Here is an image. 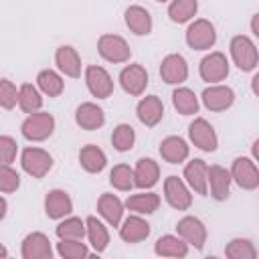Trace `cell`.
Wrapping results in <instances>:
<instances>
[{"label": "cell", "mask_w": 259, "mask_h": 259, "mask_svg": "<svg viewBox=\"0 0 259 259\" xmlns=\"http://www.w3.org/2000/svg\"><path fill=\"white\" fill-rule=\"evenodd\" d=\"M20 164H22V170L32 178H42L53 168V158L49 152L40 148H26L20 154Z\"/></svg>", "instance_id": "cell-5"}, {"label": "cell", "mask_w": 259, "mask_h": 259, "mask_svg": "<svg viewBox=\"0 0 259 259\" xmlns=\"http://www.w3.org/2000/svg\"><path fill=\"white\" fill-rule=\"evenodd\" d=\"M20 253L24 259H51L53 247L45 233H30L24 237Z\"/></svg>", "instance_id": "cell-15"}, {"label": "cell", "mask_w": 259, "mask_h": 259, "mask_svg": "<svg viewBox=\"0 0 259 259\" xmlns=\"http://www.w3.org/2000/svg\"><path fill=\"white\" fill-rule=\"evenodd\" d=\"M154 251H156V255H160V257H186L188 245H186L180 237L164 235V237H160V239L156 241Z\"/></svg>", "instance_id": "cell-29"}, {"label": "cell", "mask_w": 259, "mask_h": 259, "mask_svg": "<svg viewBox=\"0 0 259 259\" xmlns=\"http://www.w3.org/2000/svg\"><path fill=\"white\" fill-rule=\"evenodd\" d=\"M125 26L134 34H138V36L150 34V30H152V16L142 6H130L125 10Z\"/></svg>", "instance_id": "cell-27"}, {"label": "cell", "mask_w": 259, "mask_h": 259, "mask_svg": "<svg viewBox=\"0 0 259 259\" xmlns=\"http://www.w3.org/2000/svg\"><path fill=\"white\" fill-rule=\"evenodd\" d=\"M57 237L59 239H83L85 237V221L79 217H69L63 223L57 225Z\"/></svg>", "instance_id": "cell-37"}, {"label": "cell", "mask_w": 259, "mask_h": 259, "mask_svg": "<svg viewBox=\"0 0 259 259\" xmlns=\"http://www.w3.org/2000/svg\"><path fill=\"white\" fill-rule=\"evenodd\" d=\"M55 130V117L47 111H34L28 113V117L22 121L20 132L30 142H42L47 140Z\"/></svg>", "instance_id": "cell-2"}, {"label": "cell", "mask_w": 259, "mask_h": 259, "mask_svg": "<svg viewBox=\"0 0 259 259\" xmlns=\"http://www.w3.org/2000/svg\"><path fill=\"white\" fill-rule=\"evenodd\" d=\"M136 113H138V119L146 127H154L164 117V103H162V99L158 95H148L138 103Z\"/></svg>", "instance_id": "cell-17"}, {"label": "cell", "mask_w": 259, "mask_h": 259, "mask_svg": "<svg viewBox=\"0 0 259 259\" xmlns=\"http://www.w3.org/2000/svg\"><path fill=\"white\" fill-rule=\"evenodd\" d=\"M188 136H190V142L202 150V152H214L217 150V134H214V127L204 119V117H196L190 125H188Z\"/></svg>", "instance_id": "cell-8"}, {"label": "cell", "mask_w": 259, "mask_h": 259, "mask_svg": "<svg viewBox=\"0 0 259 259\" xmlns=\"http://www.w3.org/2000/svg\"><path fill=\"white\" fill-rule=\"evenodd\" d=\"M75 121L81 130H87V132H93V130H99L103 123H105V113L99 105L87 101V103H81L75 111Z\"/></svg>", "instance_id": "cell-19"}, {"label": "cell", "mask_w": 259, "mask_h": 259, "mask_svg": "<svg viewBox=\"0 0 259 259\" xmlns=\"http://www.w3.org/2000/svg\"><path fill=\"white\" fill-rule=\"evenodd\" d=\"M206 172H208V166L204 160L200 158H194L190 160L186 166H184V178H186V184L200 196H206L208 192V180H206Z\"/></svg>", "instance_id": "cell-16"}, {"label": "cell", "mask_w": 259, "mask_h": 259, "mask_svg": "<svg viewBox=\"0 0 259 259\" xmlns=\"http://www.w3.org/2000/svg\"><path fill=\"white\" fill-rule=\"evenodd\" d=\"M36 83H38V89L49 95V97H59L63 93V79L59 73H55L53 69H42L38 75H36Z\"/></svg>", "instance_id": "cell-32"}, {"label": "cell", "mask_w": 259, "mask_h": 259, "mask_svg": "<svg viewBox=\"0 0 259 259\" xmlns=\"http://www.w3.org/2000/svg\"><path fill=\"white\" fill-rule=\"evenodd\" d=\"M125 206L138 214H152L154 210H158L160 206V196L156 192H140V194H132L125 200Z\"/></svg>", "instance_id": "cell-30"}, {"label": "cell", "mask_w": 259, "mask_h": 259, "mask_svg": "<svg viewBox=\"0 0 259 259\" xmlns=\"http://www.w3.org/2000/svg\"><path fill=\"white\" fill-rule=\"evenodd\" d=\"M57 253L65 259H85L89 257V249L85 243H81V239H61V243H57Z\"/></svg>", "instance_id": "cell-36"}, {"label": "cell", "mask_w": 259, "mask_h": 259, "mask_svg": "<svg viewBox=\"0 0 259 259\" xmlns=\"http://www.w3.org/2000/svg\"><path fill=\"white\" fill-rule=\"evenodd\" d=\"M97 51L109 63H125L132 57L130 45L119 34H101L97 40Z\"/></svg>", "instance_id": "cell-4"}, {"label": "cell", "mask_w": 259, "mask_h": 259, "mask_svg": "<svg viewBox=\"0 0 259 259\" xmlns=\"http://www.w3.org/2000/svg\"><path fill=\"white\" fill-rule=\"evenodd\" d=\"M55 63H57V67H59L67 77L77 79V77L81 75V57H79V53H77L73 47H69V45L57 49V53H55Z\"/></svg>", "instance_id": "cell-23"}, {"label": "cell", "mask_w": 259, "mask_h": 259, "mask_svg": "<svg viewBox=\"0 0 259 259\" xmlns=\"http://www.w3.org/2000/svg\"><path fill=\"white\" fill-rule=\"evenodd\" d=\"M198 10V2L196 0H172L168 6V16L172 22H188Z\"/></svg>", "instance_id": "cell-34"}, {"label": "cell", "mask_w": 259, "mask_h": 259, "mask_svg": "<svg viewBox=\"0 0 259 259\" xmlns=\"http://www.w3.org/2000/svg\"><path fill=\"white\" fill-rule=\"evenodd\" d=\"M198 73L202 77V81L206 83H219L223 79H227L229 75V61L223 53L214 51V53H208L200 65H198Z\"/></svg>", "instance_id": "cell-7"}, {"label": "cell", "mask_w": 259, "mask_h": 259, "mask_svg": "<svg viewBox=\"0 0 259 259\" xmlns=\"http://www.w3.org/2000/svg\"><path fill=\"white\" fill-rule=\"evenodd\" d=\"M217 42V32L210 20L198 18L186 28V45L194 51H206Z\"/></svg>", "instance_id": "cell-3"}, {"label": "cell", "mask_w": 259, "mask_h": 259, "mask_svg": "<svg viewBox=\"0 0 259 259\" xmlns=\"http://www.w3.org/2000/svg\"><path fill=\"white\" fill-rule=\"evenodd\" d=\"M18 186H20L18 172L10 168V164H2L0 166V192H16Z\"/></svg>", "instance_id": "cell-40"}, {"label": "cell", "mask_w": 259, "mask_h": 259, "mask_svg": "<svg viewBox=\"0 0 259 259\" xmlns=\"http://www.w3.org/2000/svg\"><path fill=\"white\" fill-rule=\"evenodd\" d=\"M160 178V168L158 162L152 158H140L134 170V186L138 188H152Z\"/></svg>", "instance_id": "cell-22"}, {"label": "cell", "mask_w": 259, "mask_h": 259, "mask_svg": "<svg viewBox=\"0 0 259 259\" xmlns=\"http://www.w3.org/2000/svg\"><path fill=\"white\" fill-rule=\"evenodd\" d=\"M109 182L117 190H132V186H134V170L127 164H117L109 172Z\"/></svg>", "instance_id": "cell-39"}, {"label": "cell", "mask_w": 259, "mask_h": 259, "mask_svg": "<svg viewBox=\"0 0 259 259\" xmlns=\"http://www.w3.org/2000/svg\"><path fill=\"white\" fill-rule=\"evenodd\" d=\"M18 146L10 136H0V166L2 164H12L16 158Z\"/></svg>", "instance_id": "cell-42"}, {"label": "cell", "mask_w": 259, "mask_h": 259, "mask_svg": "<svg viewBox=\"0 0 259 259\" xmlns=\"http://www.w3.org/2000/svg\"><path fill=\"white\" fill-rule=\"evenodd\" d=\"M160 77L168 85H180V83H184L186 77H188L186 59L182 55H178V53L166 55L162 59V65H160Z\"/></svg>", "instance_id": "cell-10"}, {"label": "cell", "mask_w": 259, "mask_h": 259, "mask_svg": "<svg viewBox=\"0 0 259 259\" xmlns=\"http://www.w3.org/2000/svg\"><path fill=\"white\" fill-rule=\"evenodd\" d=\"M79 162H81V168L89 174H99L105 164H107V158H105V152L95 146V144H87L81 148L79 152Z\"/></svg>", "instance_id": "cell-25"}, {"label": "cell", "mask_w": 259, "mask_h": 259, "mask_svg": "<svg viewBox=\"0 0 259 259\" xmlns=\"http://www.w3.org/2000/svg\"><path fill=\"white\" fill-rule=\"evenodd\" d=\"M231 180H235L245 190H255L259 186V170L253 160L237 158L231 168Z\"/></svg>", "instance_id": "cell-11"}, {"label": "cell", "mask_w": 259, "mask_h": 259, "mask_svg": "<svg viewBox=\"0 0 259 259\" xmlns=\"http://www.w3.org/2000/svg\"><path fill=\"white\" fill-rule=\"evenodd\" d=\"M85 83H87V89L91 91V95L97 99H107L113 93V79L99 65H89L85 69Z\"/></svg>", "instance_id": "cell-6"}, {"label": "cell", "mask_w": 259, "mask_h": 259, "mask_svg": "<svg viewBox=\"0 0 259 259\" xmlns=\"http://www.w3.org/2000/svg\"><path fill=\"white\" fill-rule=\"evenodd\" d=\"M188 152H190V148H188V144L180 136H168L160 144V156L168 164H180V162H184L188 158Z\"/></svg>", "instance_id": "cell-21"}, {"label": "cell", "mask_w": 259, "mask_h": 259, "mask_svg": "<svg viewBox=\"0 0 259 259\" xmlns=\"http://www.w3.org/2000/svg\"><path fill=\"white\" fill-rule=\"evenodd\" d=\"M176 231H178V237L186 245H192L198 251L206 243V227L196 217H184V219H180L178 225H176Z\"/></svg>", "instance_id": "cell-9"}, {"label": "cell", "mask_w": 259, "mask_h": 259, "mask_svg": "<svg viewBox=\"0 0 259 259\" xmlns=\"http://www.w3.org/2000/svg\"><path fill=\"white\" fill-rule=\"evenodd\" d=\"M6 255H8V251H6V247L0 243V259H2V257H6Z\"/></svg>", "instance_id": "cell-44"}, {"label": "cell", "mask_w": 259, "mask_h": 259, "mask_svg": "<svg viewBox=\"0 0 259 259\" xmlns=\"http://www.w3.org/2000/svg\"><path fill=\"white\" fill-rule=\"evenodd\" d=\"M172 103L176 107L178 113L182 115H194L198 111V99L194 95V91H190L188 87H178L172 93Z\"/></svg>", "instance_id": "cell-31"}, {"label": "cell", "mask_w": 259, "mask_h": 259, "mask_svg": "<svg viewBox=\"0 0 259 259\" xmlns=\"http://www.w3.org/2000/svg\"><path fill=\"white\" fill-rule=\"evenodd\" d=\"M6 208H8V204H6V200L0 196V221L6 217Z\"/></svg>", "instance_id": "cell-43"}, {"label": "cell", "mask_w": 259, "mask_h": 259, "mask_svg": "<svg viewBox=\"0 0 259 259\" xmlns=\"http://www.w3.org/2000/svg\"><path fill=\"white\" fill-rule=\"evenodd\" d=\"M148 235H150V225L138 214L127 217L119 227V237L125 243H140V241L148 239Z\"/></svg>", "instance_id": "cell-24"}, {"label": "cell", "mask_w": 259, "mask_h": 259, "mask_svg": "<svg viewBox=\"0 0 259 259\" xmlns=\"http://www.w3.org/2000/svg\"><path fill=\"white\" fill-rule=\"evenodd\" d=\"M206 180L210 184V194L214 200H225L229 196V190H231V172L219 164L214 166H208V172H206Z\"/></svg>", "instance_id": "cell-20"}, {"label": "cell", "mask_w": 259, "mask_h": 259, "mask_svg": "<svg viewBox=\"0 0 259 259\" xmlns=\"http://www.w3.org/2000/svg\"><path fill=\"white\" fill-rule=\"evenodd\" d=\"M18 103V89L12 81L0 79V107L12 109Z\"/></svg>", "instance_id": "cell-41"}, {"label": "cell", "mask_w": 259, "mask_h": 259, "mask_svg": "<svg viewBox=\"0 0 259 259\" xmlns=\"http://www.w3.org/2000/svg\"><path fill=\"white\" fill-rule=\"evenodd\" d=\"M85 233H87L89 243L95 249V253H103L107 243H109V233H107L105 225L97 217H87L85 219Z\"/></svg>", "instance_id": "cell-28"}, {"label": "cell", "mask_w": 259, "mask_h": 259, "mask_svg": "<svg viewBox=\"0 0 259 259\" xmlns=\"http://www.w3.org/2000/svg\"><path fill=\"white\" fill-rule=\"evenodd\" d=\"M202 103L210 111H225L235 103V91L227 85H210L202 91Z\"/></svg>", "instance_id": "cell-14"}, {"label": "cell", "mask_w": 259, "mask_h": 259, "mask_svg": "<svg viewBox=\"0 0 259 259\" xmlns=\"http://www.w3.org/2000/svg\"><path fill=\"white\" fill-rule=\"evenodd\" d=\"M18 105L24 113H34L42 107V97L40 91L32 83H24L18 89Z\"/></svg>", "instance_id": "cell-33"}, {"label": "cell", "mask_w": 259, "mask_h": 259, "mask_svg": "<svg viewBox=\"0 0 259 259\" xmlns=\"http://www.w3.org/2000/svg\"><path fill=\"white\" fill-rule=\"evenodd\" d=\"M164 196L168 204L176 210H186L192 204V194L188 192L186 184L178 176H168L164 180Z\"/></svg>", "instance_id": "cell-12"}, {"label": "cell", "mask_w": 259, "mask_h": 259, "mask_svg": "<svg viewBox=\"0 0 259 259\" xmlns=\"http://www.w3.org/2000/svg\"><path fill=\"white\" fill-rule=\"evenodd\" d=\"M156 2H168V0H156Z\"/></svg>", "instance_id": "cell-45"}, {"label": "cell", "mask_w": 259, "mask_h": 259, "mask_svg": "<svg viewBox=\"0 0 259 259\" xmlns=\"http://www.w3.org/2000/svg\"><path fill=\"white\" fill-rule=\"evenodd\" d=\"M229 49H231V57H233L235 65L241 71H253L257 67V61H259L257 47L249 36H245V34L233 36Z\"/></svg>", "instance_id": "cell-1"}, {"label": "cell", "mask_w": 259, "mask_h": 259, "mask_svg": "<svg viewBox=\"0 0 259 259\" xmlns=\"http://www.w3.org/2000/svg\"><path fill=\"white\" fill-rule=\"evenodd\" d=\"M225 255L231 259H255L257 249L253 247V243L249 239H233L225 247Z\"/></svg>", "instance_id": "cell-38"}, {"label": "cell", "mask_w": 259, "mask_h": 259, "mask_svg": "<svg viewBox=\"0 0 259 259\" xmlns=\"http://www.w3.org/2000/svg\"><path fill=\"white\" fill-rule=\"evenodd\" d=\"M134 142H136V132L130 123H119L115 125L113 134H111V144L117 152H127L134 148Z\"/></svg>", "instance_id": "cell-35"}, {"label": "cell", "mask_w": 259, "mask_h": 259, "mask_svg": "<svg viewBox=\"0 0 259 259\" xmlns=\"http://www.w3.org/2000/svg\"><path fill=\"white\" fill-rule=\"evenodd\" d=\"M97 212L111 225V227H117L121 223V214H123V202L115 196V194H109V192H103L97 200Z\"/></svg>", "instance_id": "cell-26"}, {"label": "cell", "mask_w": 259, "mask_h": 259, "mask_svg": "<svg viewBox=\"0 0 259 259\" xmlns=\"http://www.w3.org/2000/svg\"><path fill=\"white\" fill-rule=\"evenodd\" d=\"M119 85L130 95H142L148 87V73L142 65H127L119 73Z\"/></svg>", "instance_id": "cell-13"}, {"label": "cell", "mask_w": 259, "mask_h": 259, "mask_svg": "<svg viewBox=\"0 0 259 259\" xmlns=\"http://www.w3.org/2000/svg\"><path fill=\"white\" fill-rule=\"evenodd\" d=\"M73 210V200L65 190H51L45 196V212L49 219H65Z\"/></svg>", "instance_id": "cell-18"}]
</instances>
